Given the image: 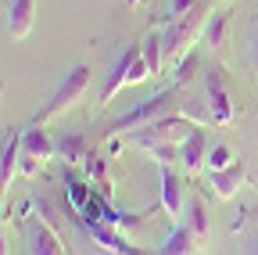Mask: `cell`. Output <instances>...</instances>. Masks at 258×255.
<instances>
[{
	"label": "cell",
	"mask_w": 258,
	"mask_h": 255,
	"mask_svg": "<svg viewBox=\"0 0 258 255\" xmlns=\"http://www.w3.org/2000/svg\"><path fill=\"white\" fill-rule=\"evenodd\" d=\"M36 22V0H11L8 4V33L15 40H25Z\"/></svg>",
	"instance_id": "cell-7"
},
{
	"label": "cell",
	"mask_w": 258,
	"mask_h": 255,
	"mask_svg": "<svg viewBox=\"0 0 258 255\" xmlns=\"http://www.w3.org/2000/svg\"><path fill=\"white\" fill-rule=\"evenodd\" d=\"M18 158H22V133L11 137L4 147H0V194L11 187L15 180V169H18Z\"/></svg>",
	"instance_id": "cell-12"
},
{
	"label": "cell",
	"mask_w": 258,
	"mask_h": 255,
	"mask_svg": "<svg viewBox=\"0 0 258 255\" xmlns=\"http://www.w3.org/2000/svg\"><path fill=\"white\" fill-rule=\"evenodd\" d=\"M190 130H194L190 122H183L176 115H165V119L147 122L144 130H137L133 133V144L144 147L147 155H154L158 162L165 166V162H172V155H179V144L190 137Z\"/></svg>",
	"instance_id": "cell-1"
},
{
	"label": "cell",
	"mask_w": 258,
	"mask_h": 255,
	"mask_svg": "<svg viewBox=\"0 0 258 255\" xmlns=\"http://www.w3.org/2000/svg\"><path fill=\"white\" fill-rule=\"evenodd\" d=\"M201 4H205V0H169V11H172V18H183L194 8H201Z\"/></svg>",
	"instance_id": "cell-19"
},
{
	"label": "cell",
	"mask_w": 258,
	"mask_h": 255,
	"mask_svg": "<svg viewBox=\"0 0 258 255\" xmlns=\"http://www.w3.org/2000/svg\"><path fill=\"white\" fill-rule=\"evenodd\" d=\"M205 158H208V140H205V133L198 130V126H194L190 137L179 144V162H183V169H198Z\"/></svg>",
	"instance_id": "cell-11"
},
{
	"label": "cell",
	"mask_w": 258,
	"mask_h": 255,
	"mask_svg": "<svg viewBox=\"0 0 258 255\" xmlns=\"http://www.w3.org/2000/svg\"><path fill=\"white\" fill-rule=\"evenodd\" d=\"M22 155L32 158V162H47V158L54 155V144H50L43 126H32V130L22 133Z\"/></svg>",
	"instance_id": "cell-9"
},
{
	"label": "cell",
	"mask_w": 258,
	"mask_h": 255,
	"mask_svg": "<svg viewBox=\"0 0 258 255\" xmlns=\"http://www.w3.org/2000/svg\"><path fill=\"white\" fill-rule=\"evenodd\" d=\"M86 86H90V65L69 69V72H64V79L57 83V90L50 93V101H47V108H43V119H57V115H64L69 108H76V105L83 101Z\"/></svg>",
	"instance_id": "cell-3"
},
{
	"label": "cell",
	"mask_w": 258,
	"mask_h": 255,
	"mask_svg": "<svg viewBox=\"0 0 258 255\" xmlns=\"http://www.w3.org/2000/svg\"><path fill=\"white\" fill-rule=\"evenodd\" d=\"M222 33H226V15H212V25L205 29L208 43H212V47H219V43H222Z\"/></svg>",
	"instance_id": "cell-18"
},
{
	"label": "cell",
	"mask_w": 258,
	"mask_h": 255,
	"mask_svg": "<svg viewBox=\"0 0 258 255\" xmlns=\"http://www.w3.org/2000/svg\"><path fill=\"white\" fill-rule=\"evenodd\" d=\"M151 76V69H147V61H144V50H140V43H133L118 61H115V69H111V79H108V86H104V105L108 101H115V93H122L125 86H137V83H144Z\"/></svg>",
	"instance_id": "cell-2"
},
{
	"label": "cell",
	"mask_w": 258,
	"mask_h": 255,
	"mask_svg": "<svg viewBox=\"0 0 258 255\" xmlns=\"http://www.w3.org/2000/svg\"><path fill=\"white\" fill-rule=\"evenodd\" d=\"M198 248H201V241L194 237L186 227H176L172 230V237L165 241V248H161L158 255H198Z\"/></svg>",
	"instance_id": "cell-15"
},
{
	"label": "cell",
	"mask_w": 258,
	"mask_h": 255,
	"mask_svg": "<svg viewBox=\"0 0 258 255\" xmlns=\"http://www.w3.org/2000/svg\"><path fill=\"white\" fill-rule=\"evenodd\" d=\"M161 205H165V212H169L172 219H183V212H186L183 180H179L169 166H161Z\"/></svg>",
	"instance_id": "cell-6"
},
{
	"label": "cell",
	"mask_w": 258,
	"mask_h": 255,
	"mask_svg": "<svg viewBox=\"0 0 258 255\" xmlns=\"http://www.w3.org/2000/svg\"><path fill=\"white\" fill-rule=\"evenodd\" d=\"M208 169L215 173V169H226V166H233V155H230V147L226 144H215V147H208Z\"/></svg>",
	"instance_id": "cell-17"
},
{
	"label": "cell",
	"mask_w": 258,
	"mask_h": 255,
	"mask_svg": "<svg viewBox=\"0 0 258 255\" xmlns=\"http://www.w3.org/2000/svg\"><path fill=\"white\" fill-rule=\"evenodd\" d=\"M86 230H90L93 241H101V248H108L111 255H137V248L129 244L125 237H118L108 223H86Z\"/></svg>",
	"instance_id": "cell-10"
},
{
	"label": "cell",
	"mask_w": 258,
	"mask_h": 255,
	"mask_svg": "<svg viewBox=\"0 0 258 255\" xmlns=\"http://www.w3.org/2000/svg\"><path fill=\"white\" fill-rule=\"evenodd\" d=\"M29 255H64V244L43 219H36L29 227Z\"/></svg>",
	"instance_id": "cell-8"
},
{
	"label": "cell",
	"mask_w": 258,
	"mask_h": 255,
	"mask_svg": "<svg viewBox=\"0 0 258 255\" xmlns=\"http://www.w3.org/2000/svg\"><path fill=\"white\" fill-rule=\"evenodd\" d=\"M240 180H244V169H240L237 162L212 173V187H215V194H219V198H233V190L240 187Z\"/></svg>",
	"instance_id": "cell-14"
},
{
	"label": "cell",
	"mask_w": 258,
	"mask_h": 255,
	"mask_svg": "<svg viewBox=\"0 0 258 255\" xmlns=\"http://www.w3.org/2000/svg\"><path fill=\"white\" fill-rule=\"evenodd\" d=\"M183 227L198 237V241H208V237H212V216L205 212V205H201L198 198L186 201V223H183Z\"/></svg>",
	"instance_id": "cell-13"
},
{
	"label": "cell",
	"mask_w": 258,
	"mask_h": 255,
	"mask_svg": "<svg viewBox=\"0 0 258 255\" xmlns=\"http://www.w3.org/2000/svg\"><path fill=\"white\" fill-rule=\"evenodd\" d=\"M247 255H258V241H254V244H251V248H247Z\"/></svg>",
	"instance_id": "cell-22"
},
{
	"label": "cell",
	"mask_w": 258,
	"mask_h": 255,
	"mask_svg": "<svg viewBox=\"0 0 258 255\" xmlns=\"http://www.w3.org/2000/svg\"><path fill=\"white\" fill-rule=\"evenodd\" d=\"M247 58H251V69L258 72V22H254V29H251V50H247Z\"/></svg>",
	"instance_id": "cell-20"
},
{
	"label": "cell",
	"mask_w": 258,
	"mask_h": 255,
	"mask_svg": "<svg viewBox=\"0 0 258 255\" xmlns=\"http://www.w3.org/2000/svg\"><path fill=\"white\" fill-rule=\"evenodd\" d=\"M172 108H176V90H165V93H158V97H147L140 108H133L129 115H122V119L115 122V130H133V126H147V122H154V119L172 115Z\"/></svg>",
	"instance_id": "cell-4"
},
{
	"label": "cell",
	"mask_w": 258,
	"mask_h": 255,
	"mask_svg": "<svg viewBox=\"0 0 258 255\" xmlns=\"http://www.w3.org/2000/svg\"><path fill=\"white\" fill-rule=\"evenodd\" d=\"M0 255H8V241H4V234H0Z\"/></svg>",
	"instance_id": "cell-21"
},
{
	"label": "cell",
	"mask_w": 258,
	"mask_h": 255,
	"mask_svg": "<svg viewBox=\"0 0 258 255\" xmlns=\"http://www.w3.org/2000/svg\"><path fill=\"white\" fill-rule=\"evenodd\" d=\"M208 115L219 126H226V122L233 119V105H230V93H226V83H222L219 69L208 72Z\"/></svg>",
	"instance_id": "cell-5"
},
{
	"label": "cell",
	"mask_w": 258,
	"mask_h": 255,
	"mask_svg": "<svg viewBox=\"0 0 258 255\" xmlns=\"http://www.w3.org/2000/svg\"><path fill=\"white\" fill-rule=\"evenodd\" d=\"M140 50H144V61H147L151 76H158L161 72V54H165V36H161V33H147V40L140 43Z\"/></svg>",
	"instance_id": "cell-16"
}]
</instances>
